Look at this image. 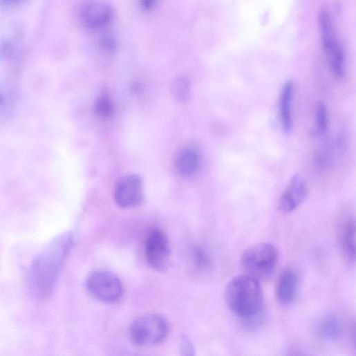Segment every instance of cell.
I'll return each mask as SVG.
<instances>
[{
  "instance_id": "obj_1",
  "label": "cell",
  "mask_w": 356,
  "mask_h": 356,
  "mask_svg": "<svg viewBox=\"0 0 356 356\" xmlns=\"http://www.w3.org/2000/svg\"><path fill=\"white\" fill-rule=\"evenodd\" d=\"M73 241L70 236L64 235L33 263L30 280L32 290L37 295L44 297L51 293Z\"/></svg>"
},
{
  "instance_id": "obj_2",
  "label": "cell",
  "mask_w": 356,
  "mask_h": 356,
  "mask_svg": "<svg viewBox=\"0 0 356 356\" xmlns=\"http://www.w3.org/2000/svg\"><path fill=\"white\" fill-rule=\"evenodd\" d=\"M229 310L243 320L263 312V292L259 281L248 276L234 277L228 283L225 293Z\"/></svg>"
},
{
  "instance_id": "obj_3",
  "label": "cell",
  "mask_w": 356,
  "mask_h": 356,
  "mask_svg": "<svg viewBox=\"0 0 356 356\" xmlns=\"http://www.w3.org/2000/svg\"><path fill=\"white\" fill-rule=\"evenodd\" d=\"M241 266L246 275L258 281L269 278L279 263L277 248L270 243H260L248 249L242 256Z\"/></svg>"
},
{
  "instance_id": "obj_4",
  "label": "cell",
  "mask_w": 356,
  "mask_h": 356,
  "mask_svg": "<svg viewBox=\"0 0 356 356\" xmlns=\"http://www.w3.org/2000/svg\"><path fill=\"white\" fill-rule=\"evenodd\" d=\"M168 332L167 321L158 314H149L138 318L132 323L129 330L133 343L142 347L161 343Z\"/></svg>"
},
{
  "instance_id": "obj_5",
  "label": "cell",
  "mask_w": 356,
  "mask_h": 356,
  "mask_svg": "<svg viewBox=\"0 0 356 356\" xmlns=\"http://www.w3.org/2000/svg\"><path fill=\"white\" fill-rule=\"evenodd\" d=\"M319 29L323 50L329 67L337 77L341 78L345 72V54L336 35L331 17L326 11L320 14Z\"/></svg>"
},
{
  "instance_id": "obj_6",
  "label": "cell",
  "mask_w": 356,
  "mask_h": 356,
  "mask_svg": "<svg viewBox=\"0 0 356 356\" xmlns=\"http://www.w3.org/2000/svg\"><path fill=\"white\" fill-rule=\"evenodd\" d=\"M86 285L92 297L106 303H116L124 294L122 281L106 270H98L93 272L87 278Z\"/></svg>"
},
{
  "instance_id": "obj_7",
  "label": "cell",
  "mask_w": 356,
  "mask_h": 356,
  "mask_svg": "<svg viewBox=\"0 0 356 356\" xmlns=\"http://www.w3.org/2000/svg\"><path fill=\"white\" fill-rule=\"evenodd\" d=\"M77 17L82 26L91 31H102L113 21V8L103 0H84L78 6Z\"/></svg>"
},
{
  "instance_id": "obj_8",
  "label": "cell",
  "mask_w": 356,
  "mask_h": 356,
  "mask_svg": "<svg viewBox=\"0 0 356 356\" xmlns=\"http://www.w3.org/2000/svg\"><path fill=\"white\" fill-rule=\"evenodd\" d=\"M144 250L146 260L152 268L160 272L168 268L171 249L168 236L163 230L156 228L148 233Z\"/></svg>"
},
{
  "instance_id": "obj_9",
  "label": "cell",
  "mask_w": 356,
  "mask_h": 356,
  "mask_svg": "<svg viewBox=\"0 0 356 356\" xmlns=\"http://www.w3.org/2000/svg\"><path fill=\"white\" fill-rule=\"evenodd\" d=\"M114 200L123 208L140 205L144 200L142 178L138 175H128L118 180L114 189Z\"/></svg>"
},
{
  "instance_id": "obj_10",
  "label": "cell",
  "mask_w": 356,
  "mask_h": 356,
  "mask_svg": "<svg viewBox=\"0 0 356 356\" xmlns=\"http://www.w3.org/2000/svg\"><path fill=\"white\" fill-rule=\"evenodd\" d=\"M308 193L305 180L299 174L294 175L280 198L279 209L284 213L292 212L303 203Z\"/></svg>"
},
{
  "instance_id": "obj_11",
  "label": "cell",
  "mask_w": 356,
  "mask_h": 356,
  "mask_svg": "<svg viewBox=\"0 0 356 356\" xmlns=\"http://www.w3.org/2000/svg\"><path fill=\"white\" fill-rule=\"evenodd\" d=\"M339 244L343 257L349 264L356 263V221L346 219L339 226Z\"/></svg>"
},
{
  "instance_id": "obj_12",
  "label": "cell",
  "mask_w": 356,
  "mask_h": 356,
  "mask_svg": "<svg viewBox=\"0 0 356 356\" xmlns=\"http://www.w3.org/2000/svg\"><path fill=\"white\" fill-rule=\"evenodd\" d=\"M299 283L298 275L293 269L287 268L282 272L277 286V299L281 304L288 306L295 301Z\"/></svg>"
},
{
  "instance_id": "obj_13",
  "label": "cell",
  "mask_w": 356,
  "mask_h": 356,
  "mask_svg": "<svg viewBox=\"0 0 356 356\" xmlns=\"http://www.w3.org/2000/svg\"><path fill=\"white\" fill-rule=\"evenodd\" d=\"M294 85L292 82H286L281 91L279 100L280 120L285 133H290L293 127L292 102Z\"/></svg>"
},
{
  "instance_id": "obj_14",
  "label": "cell",
  "mask_w": 356,
  "mask_h": 356,
  "mask_svg": "<svg viewBox=\"0 0 356 356\" xmlns=\"http://www.w3.org/2000/svg\"><path fill=\"white\" fill-rule=\"evenodd\" d=\"M199 157L196 151L185 149L180 152L176 160V169L182 176H189L197 169Z\"/></svg>"
},
{
  "instance_id": "obj_15",
  "label": "cell",
  "mask_w": 356,
  "mask_h": 356,
  "mask_svg": "<svg viewBox=\"0 0 356 356\" xmlns=\"http://www.w3.org/2000/svg\"><path fill=\"white\" fill-rule=\"evenodd\" d=\"M319 335L324 339L331 341L338 340L342 334V328L339 320L333 316L324 318L318 328Z\"/></svg>"
},
{
  "instance_id": "obj_16",
  "label": "cell",
  "mask_w": 356,
  "mask_h": 356,
  "mask_svg": "<svg viewBox=\"0 0 356 356\" xmlns=\"http://www.w3.org/2000/svg\"><path fill=\"white\" fill-rule=\"evenodd\" d=\"M191 259L193 265L199 271L207 272L212 268V259L207 252L202 247L194 248Z\"/></svg>"
},
{
  "instance_id": "obj_17",
  "label": "cell",
  "mask_w": 356,
  "mask_h": 356,
  "mask_svg": "<svg viewBox=\"0 0 356 356\" xmlns=\"http://www.w3.org/2000/svg\"><path fill=\"white\" fill-rule=\"evenodd\" d=\"M190 82L185 77L175 79L171 84L173 96L180 102L187 100L190 95Z\"/></svg>"
},
{
  "instance_id": "obj_18",
  "label": "cell",
  "mask_w": 356,
  "mask_h": 356,
  "mask_svg": "<svg viewBox=\"0 0 356 356\" xmlns=\"http://www.w3.org/2000/svg\"><path fill=\"white\" fill-rule=\"evenodd\" d=\"M315 127L319 135L327 132L328 127V110L324 102H319L315 108Z\"/></svg>"
},
{
  "instance_id": "obj_19",
  "label": "cell",
  "mask_w": 356,
  "mask_h": 356,
  "mask_svg": "<svg viewBox=\"0 0 356 356\" xmlns=\"http://www.w3.org/2000/svg\"><path fill=\"white\" fill-rule=\"evenodd\" d=\"M95 109L98 115L102 117H107L112 113V104L105 97H101L96 102Z\"/></svg>"
},
{
  "instance_id": "obj_20",
  "label": "cell",
  "mask_w": 356,
  "mask_h": 356,
  "mask_svg": "<svg viewBox=\"0 0 356 356\" xmlns=\"http://www.w3.org/2000/svg\"><path fill=\"white\" fill-rule=\"evenodd\" d=\"M100 46L103 50L107 53H111L115 50L117 44L113 37L106 35L101 38Z\"/></svg>"
},
{
  "instance_id": "obj_21",
  "label": "cell",
  "mask_w": 356,
  "mask_h": 356,
  "mask_svg": "<svg viewBox=\"0 0 356 356\" xmlns=\"http://www.w3.org/2000/svg\"><path fill=\"white\" fill-rule=\"evenodd\" d=\"M182 355H194V347L191 339L187 335H182L180 339Z\"/></svg>"
},
{
  "instance_id": "obj_22",
  "label": "cell",
  "mask_w": 356,
  "mask_h": 356,
  "mask_svg": "<svg viewBox=\"0 0 356 356\" xmlns=\"http://www.w3.org/2000/svg\"><path fill=\"white\" fill-rule=\"evenodd\" d=\"M349 330L351 343L356 354V320H353L350 323Z\"/></svg>"
},
{
  "instance_id": "obj_23",
  "label": "cell",
  "mask_w": 356,
  "mask_h": 356,
  "mask_svg": "<svg viewBox=\"0 0 356 356\" xmlns=\"http://www.w3.org/2000/svg\"><path fill=\"white\" fill-rule=\"evenodd\" d=\"M156 0H140L142 8L145 11H151L154 8Z\"/></svg>"
},
{
  "instance_id": "obj_24",
  "label": "cell",
  "mask_w": 356,
  "mask_h": 356,
  "mask_svg": "<svg viewBox=\"0 0 356 356\" xmlns=\"http://www.w3.org/2000/svg\"><path fill=\"white\" fill-rule=\"evenodd\" d=\"M22 2V0H2V3L5 6H16Z\"/></svg>"
}]
</instances>
